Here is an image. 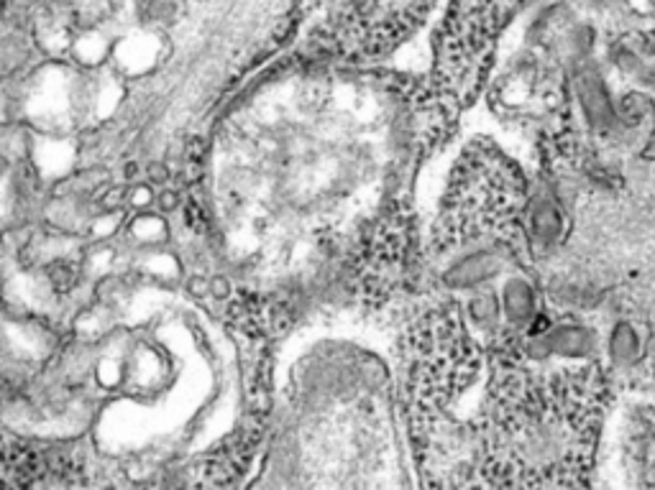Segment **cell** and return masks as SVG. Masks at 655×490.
<instances>
[{"label": "cell", "mask_w": 655, "mask_h": 490, "mask_svg": "<svg viewBox=\"0 0 655 490\" xmlns=\"http://www.w3.org/2000/svg\"><path fill=\"white\" fill-rule=\"evenodd\" d=\"M606 356L614 368H633L643 358V333L630 319H618L606 335Z\"/></svg>", "instance_id": "7a4b0ae2"}, {"label": "cell", "mask_w": 655, "mask_h": 490, "mask_svg": "<svg viewBox=\"0 0 655 490\" xmlns=\"http://www.w3.org/2000/svg\"><path fill=\"white\" fill-rule=\"evenodd\" d=\"M579 100L591 128L604 133L622 128L618 102H614L610 87H606L599 72H584V75L579 77Z\"/></svg>", "instance_id": "6da1fadb"}, {"label": "cell", "mask_w": 655, "mask_h": 490, "mask_svg": "<svg viewBox=\"0 0 655 490\" xmlns=\"http://www.w3.org/2000/svg\"><path fill=\"white\" fill-rule=\"evenodd\" d=\"M594 335L584 325H558L550 333V348L569 358H584L594 348Z\"/></svg>", "instance_id": "3957f363"}]
</instances>
